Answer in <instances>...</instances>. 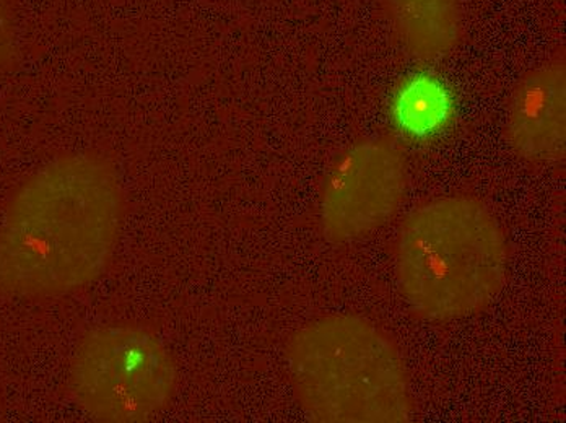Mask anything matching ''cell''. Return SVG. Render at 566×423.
I'll return each mask as SVG.
<instances>
[{
    "instance_id": "6da1fadb",
    "label": "cell",
    "mask_w": 566,
    "mask_h": 423,
    "mask_svg": "<svg viewBox=\"0 0 566 423\" xmlns=\"http://www.w3.org/2000/svg\"><path fill=\"white\" fill-rule=\"evenodd\" d=\"M124 195L106 158L59 157L31 175L0 222V294L48 300L103 274L119 240Z\"/></svg>"
},
{
    "instance_id": "7a4b0ae2",
    "label": "cell",
    "mask_w": 566,
    "mask_h": 423,
    "mask_svg": "<svg viewBox=\"0 0 566 423\" xmlns=\"http://www.w3.org/2000/svg\"><path fill=\"white\" fill-rule=\"evenodd\" d=\"M506 266L505 233L479 199H434L400 226V292L410 309L428 321H454L481 311L502 290Z\"/></svg>"
},
{
    "instance_id": "3957f363",
    "label": "cell",
    "mask_w": 566,
    "mask_h": 423,
    "mask_svg": "<svg viewBox=\"0 0 566 423\" xmlns=\"http://www.w3.org/2000/svg\"><path fill=\"white\" fill-rule=\"evenodd\" d=\"M285 357L296 399L314 422L400 423L412 415L399 349L361 316L314 319L293 334Z\"/></svg>"
},
{
    "instance_id": "277c9868",
    "label": "cell",
    "mask_w": 566,
    "mask_h": 423,
    "mask_svg": "<svg viewBox=\"0 0 566 423\" xmlns=\"http://www.w3.org/2000/svg\"><path fill=\"white\" fill-rule=\"evenodd\" d=\"M71 391L102 422H145L160 414L178 387L170 350L139 326H103L86 334L71 364Z\"/></svg>"
},
{
    "instance_id": "5b68a950",
    "label": "cell",
    "mask_w": 566,
    "mask_h": 423,
    "mask_svg": "<svg viewBox=\"0 0 566 423\" xmlns=\"http://www.w3.org/2000/svg\"><path fill=\"white\" fill-rule=\"evenodd\" d=\"M406 158L388 140H367L345 151L321 195V225L327 239L354 242L385 225L402 204Z\"/></svg>"
},
{
    "instance_id": "8992f818",
    "label": "cell",
    "mask_w": 566,
    "mask_h": 423,
    "mask_svg": "<svg viewBox=\"0 0 566 423\" xmlns=\"http://www.w3.org/2000/svg\"><path fill=\"white\" fill-rule=\"evenodd\" d=\"M506 136L517 157L534 165L564 160L566 147L565 62L554 60L527 72L509 102Z\"/></svg>"
},
{
    "instance_id": "52a82bcc",
    "label": "cell",
    "mask_w": 566,
    "mask_h": 423,
    "mask_svg": "<svg viewBox=\"0 0 566 423\" xmlns=\"http://www.w3.org/2000/svg\"><path fill=\"white\" fill-rule=\"evenodd\" d=\"M389 22L407 53L437 61L458 46L462 34L459 0H385Z\"/></svg>"
},
{
    "instance_id": "ba28073f",
    "label": "cell",
    "mask_w": 566,
    "mask_h": 423,
    "mask_svg": "<svg viewBox=\"0 0 566 423\" xmlns=\"http://www.w3.org/2000/svg\"><path fill=\"white\" fill-rule=\"evenodd\" d=\"M450 96L440 82L416 77L397 96L396 119L412 136H428L450 116Z\"/></svg>"
},
{
    "instance_id": "9c48e42d",
    "label": "cell",
    "mask_w": 566,
    "mask_h": 423,
    "mask_svg": "<svg viewBox=\"0 0 566 423\" xmlns=\"http://www.w3.org/2000/svg\"><path fill=\"white\" fill-rule=\"evenodd\" d=\"M12 51V23H10L9 3L0 0V67L6 64Z\"/></svg>"
}]
</instances>
